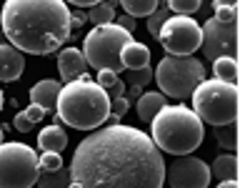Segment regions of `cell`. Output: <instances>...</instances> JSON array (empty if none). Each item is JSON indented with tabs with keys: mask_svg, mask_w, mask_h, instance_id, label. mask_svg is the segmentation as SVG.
<instances>
[{
	"mask_svg": "<svg viewBox=\"0 0 250 188\" xmlns=\"http://www.w3.org/2000/svg\"><path fill=\"white\" fill-rule=\"evenodd\" d=\"M70 188H163L165 161L148 133L108 125L78 143Z\"/></svg>",
	"mask_w": 250,
	"mask_h": 188,
	"instance_id": "6da1fadb",
	"label": "cell"
},
{
	"mask_svg": "<svg viewBox=\"0 0 250 188\" xmlns=\"http://www.w3.org/2000/svg\"><path fill=\"white\" fill-rule=\"evenodd\" d=\"M0 23L15 50L48 55L70 38V8L62 0H10Z\"/></svg>",
	"mask_w": 250,
	"mask_h": 188,
	"instance_id": "7a4b0ae2",
	"label": "cell"
},
{
	"mask_svg": "<svg viewBox=\"0 0 250 188\" xmlns=\"http://www.w3.org/2000/svg\"><path fill=\"white\" fill-rule=\"evenodd\" d=\"M60 120L75 131H93L110 116V98L95 80L83 75L80 80L65 83L60 88L58 106Z\"/></svg>",
	"mask_w": 250,
	"mask_h": 188,
	"instance_id": "3957f363",
	"label": "cell"
},
{
	"mask_svg": "<svg viewBox=\"0 0 250 188\" xmlns=\"http://www.w3.org/2000/svg\"><path fill=\"white\" fill-rule=\"evenodd\" d=\"M153 143L158 151L173 156H190L203 143V120L185 106H165L150 123Z\"/></svg>",
	"mask_w": 250,
	"mask_h": 188,
	"instance_id": "277c9868",
	"label": "cell"
},
{
	"mask_svg": "<svg viewBox=\"0 0 250 188\" xmlns=\"http://www.w3.org/2000/svg\"><path fill=\"white\" fill-rule=\"evenodd\" d=\"M193 113L215 125H233L238 118V86H228L220 80H203L193 91Z\"/></svg>",
	"mask_w": 250,
	"mask_h": 188,
	"instance_id": "5b68a950",
	"label": "cell"
},
{
	"mask_svg": "<svg viewBox=\"0 0 250 188\" xmlns=\"http://www.w3.org/2000/svg\"><path fill=\"white\" fill-rule=\"evenodd\" d=\"M133 40L130 33L120 30L115 23L113 25H100L93 28L85 35V43H83V58L90 68H95L98 73L103 70H110V73H120L123 70V63H120V50L125 48Z\"/></svg>",
	"mask_w": 250,
	"mask_h": 188,
	"instance_id": "8992f818",
	"label": "cell"
},
{
	"mask_svg": "<svg viewBox=\"0 0 250 188\" xmlns=\"http://www.w3.org/2000/svg\"><path fill=\"white\" fill-rule=\"evenodd\" d=\"M163 95L190 98L193 91L205 80V66L193 55H165L153 73Z\"/></svg>",
	"mask_w": 250,
	"mask_h": 188,
	"instance_id": "52a82bcc",
	"label": "cell"
},
{
	"mask_svg": "<svg viewBox=\"0 0 250 188\" xmlns=\"http://www.w3.org/2000/svg\"><path fill=\"white\" fill-rule=\"evenodd\" d=\"M38 176V153L28 143H0V188H30Z\"/></svg>",
	"mask_w": 250,
	"mask_h": 188,
	"instance_id": "ba28073f",
	"label": "cell"
},
{
	"mask_svg": "<svg viewBox=\"0 0 250 188\" xmlns=\"http://www.w3.org/2000/svg\"><path fill=\"white\" fill-rule=\"evenodd\" d=\"M158 40L168 55H193L200 48V25L193 18L170 15L163 23Z\"/></svg>",
	"mask_w": 250,
	"mask_h": 188,
	"instance_id": "9c48e42d",
	"label": "cell"
},
{
	"mask_svg": "<svg viewBox=\"0 0 250 188\" xmlns=\"http://www.w3.org/2000/svg\"><path fill=\"white\" fill-rule=\"evenodd\" d=\"M200 48L210 63H215L218 58H235L238 23H223L218 18H208L200 28Z\"/></svg>",
	"mask_w": 250,
	"mask_h": 188,
	"instance_id": "30bf717a",
	"label": "cell"
},
{
	"mask_svg": "<svg viewBox=\"0 0 250 188\" xmlns=\"http://www.w3.org/2000/svg\"><path fill=\"white\" fill-rule=\"evenodd\" d=\"M165 181L170 183V188H208L210 165L195 156H178L165 168Z\"/></svg>",
	"mask_w": 250,
	"mask_h": 188,
	"instance_id": "8fae6325",
	"label": "cell"
},
{
	"mask_svg": "<svg viewBox=\"0 0 250 188\" xmlns=\"http://www.w3.org/2000/svg\"><path fill=\"white\" fill-rule=\"evenodd\" d=\"M58 70H60V78L65 83H73V80H80L88 70V63L83 58V53L78 48H65L60 50L58 55Z\"/></svg>",
	"mask_w": 250,
	"mask_h": 188,
	"instance_id": "7c38bea8",
	"label": "cell"
},
{
	"mask_svg": "<svg viewBox=\"0 0 250 188\" xmlns=\"http://www.w3.org/2000/svg\"><path fill=\"white\" fill-rule=\"evenodd\" d=\"M25 70V60H23V53L15 50L10 43H3L0 46V80L3 83H10V80H18Z\"/></svg>",
	"mask_w": 250,
	"mask_h": 188,
	"instance_id": "4fadbf2b",
	"label": "cell"
},
{
	"mask_svg": "<svg viewBox=\"0 0 250 188\" xmlns=\"http://www.w3.org/2000/svg\"><path fill=\"white\" fill-rule=\"evenodd\" d=\"M60 88H62V86H60L58 80H53V78H45V80L35 83V86L30 88V100H33V106L43 108L45 113H53L55 106H58Z\"/></svg>",
	"mask_w": 250,
	"mask_h": 188,
	"instance_id": "5bb4252c",
	"label": "cell"
},
{
	"mask_svg": "<svg viewBox=\"0 0 250 188\" xmlns=\"http://www.w3.org/2000/svg\"><path fill=\"white\" fill-rule=\"evenodd\" d=\"M120 63H123V70L148 68L150 66V48L138 43V40H130V43L120 50Z\"/></svg>",
	"mask_w": 250,
	"mask_h": 188,
	"instance_id": "9a60e30c",
	"label": "cell"
},
{
	"mask_svg": "<svg viewBox=\"0 0 250 188\" xmlns=\"http://www.w3.org/2000/svg\"><path fill=\"white\" fill-rule=\"evenodd\" d=\"M38 145L43 153H60L68 145V136L62 131V125H48V128H43L38 136Z\"/></svg>",
	"mask_w": 250,
	"mask_h": 188,
	"instance_id": "2e32d148",
	"label": "cell"
},
{
	"mask_svg": "<svg viewBox=\"0 0 250 188\" xmlns=\"http://www.w3.org/2000/svg\"><path fill=\"white\" fill-rule=\"evenodd\" d=\"M168 106L165 103V95L163 93H143L140 98H138V103H135V108H138V116H140V120H145V123H153V118Z\"/></svg>",
	"mask_w": 250,
	"mask_h": 188,
	"instance_id": "e0dca14e",
	"label": "cell"
},
{
	"mask_svg": "<svg viewBox=\"0 0 250 188\" xmlns=\"http://www.w3.org/2000/svg\"><path fill=\"white\" fill-rule=\"evenodd\" d=\"M210 176L220 178V181H235L238 176V158L235 153H223L213 161V168H210Z\"/></svg>",
	"mask_w": 250,
	"mask_h": 188,
	"instance_id": "ac0fdd59",
	"label": "cell"
},
{
	"mask_svg": "<svg viewBox=\"0 0 250 188\" xmlns=\"http://www.w3.org/2000/svg\"><path fill=\"white\" fill-rule=\"evenodd\" d=\"M213 73H215V80L228 83V86H238V63H235V58H218L213 63Z\"/></svg>",
	"mask_w": 250,
	"mask_h": 188,
	"instance_id": "d6986e66",
	"label": "cell"
},
{
	"mask_svg": "<svg viewBox=\"0 0 250 188\" xmlns=\"http://www.w3.org/2000/svg\"><path fill=\"white\" fill-rule=\"evenodd\" d=\"M85 15L90 23H95V28L113 25L115 23V3H95L90 10H85Z\"/></svg>",
	"mask_w": 250,
	"mask_h": 188,
	"instance_id": "ffe728a7",
	"label": "cell"
},
{
	"mask_svg": "<svg viewBox=\"0 0 250 188\" xmlns=\"http://www.w3.org/2000/svg\"><path fill=\"white\" fill-rule=\"evenodd\" d=\"M120 5H123L125 15H130L135 20V18H150L160 3H155V0H123Z\"/></svg>",
	"mask_w": 250,
	"mask_h": 188,
	"instance_id": "44dd1931",
	"label": "cell"
},
{
	"mask_svg": "<svg viewBox=\"0 0 250 188\" xmlns=\"http://www.w3.org/2000/svg\"><path fill=\"white\" fill-rule=\"evenodd\" d=\"M38 188H70V171L62 165L58 171L40 173L38 176Z\"/></svg>",
	"mask_w": 250,
	"mask_h": 188,
	"instance_id": "7402d4cb",
	"label": "cell"
},
{
	"mask_svg": "<svg viewBox=\"0 0 250 188\" xmlns=\"http://www.w3.org/2000/svg\"><path fill=\"white\" fill-rule=\"evenodd\" d=\"M213 133H215V138H218V143L223 145V148H228V151H235V145H238V133H235V123L233 125H215L213 128Z\"/></svg>",
	"mask_w": 250,
	"mask_h": 188,
	"instance_id": "603a6c76",
	"label": "cell"
},
{
	"mask_svg": "<svg viewBox=\"0 0 250 188\" xmlns=\"http://www.w3.org/2000/svg\"><path fill=\"white\" fill-rule=\"evenodd\" d=\"M213 10H215V15H213V18L223 20V23H235V20H238V5H235V3L215 0V3H213Z\"/></svg>",
	"mask_w": 250,
	"mask_h": 188,
	"instance_id": "cb8c5ba5",
	"label": "cell"
},
{
	"mask_svg": "<svg viewBox=\"0 0 250 188\" xmlns=\"http://www.w3.org/2000/svg\"><path fill=\"white\" fill-rule=\"evenodd\" d=\"M168 5V10H173L175 15H185V18H190L193 13H198L203 8L200 0H170V3H165Z\"/></svg>",
	"mask_w": 250,
	"mask_h": 188,
	"instance_id": "d4e9b609",
	"label": "cell"
},
{
	"mask_svg": "<svg viewBox=\"0 0 250 188\" xmlns=\"http://www.w3.org/2000/svg\"><path fill=\"white\" fill-rule=\"evenodd\" d=\"M170 18V10H168V5H165V3H160L158 5V10L148 18V33L153 35V38H158L160 35V28H163V23H165V20H168Z\"/></svg>",
	"mask_w": 250,
	"mask_h": 188,
	"instance_id": "484cf974",
	"label": "cell"
},
{
	"mask_svg": "<svg viewBox=\"0 0 250 188\" xmlns=\"http://www.w3.org/2000/svg\"><path fill=\"white\" fill-rule=\"evenodd\" d=\"M38 168H40V173H50V171L62 168L60 153H43V158H38Z\"/></svg>",
	"mask_w": 250,
	"mask_h": 188,
	"instance_id": "4316f807",
	"label": "cell"
},
{
	"mask_svg": "<svg viewBox=\"0 0 250 188\" xmlns=\"http://www.w3.org/2000/svg\"><path fill=\"white\" fill-rule=\"evenodd\" d=\"M150 78H153L150 66H148V68H138V70H128V83H133V86H138V88L148 86Z\"/></svg>",
	"mask_w": 250,
	"mask_h": 188,
	"instance_id": "83f0119b",
	"label": "cell"
},
{
	"mask_svg": "<svg viewBox=\"0 0 250 188\" xmlns=\"http://www.w3.org/2000/svg\"><path fill=\"white\" fill-rule=\"evenodd\" d=\"M118 80H120V78H118L115 73H110V70H103V73H98V80H95V83H98V86H100L103 91H105V93H108V91L115 86Z\"/></svg>",
	"mask_w": 250,
	"mask_h": 188,
	"instance_id": "f1b7e54d",
	"label": "cell"
},
{
	"mask_svg": "<svg viewBox=\"0 0 250 188\" xmlns=\"http://www.w3.org/2000/svg\"><path fill=\"white\" fill-rule=\"evenodd\" d=\"M130 111V100L128 98H118V100H110V116L115 118H123L125 113Z\"/></svg>",
	"mask_w": 250,
	"mask_h": 188,
	"instance_id": "f546056e",
	"label": "cell"
},
{
	"mask_svg": "<svg viewBox=\"0 0 250 188\" xmlns=\"http://www.w3.org/2000/svg\"><path fill=\"white\" fill-rule=\"evenodd\" d=\"M13 128H15V131H20V133H30L33 123L28 120V116H25V113H18V116L13 118Z\"/></svg>",
	"mask_w": 250,
	"mask_h": 188,
	"instance_id": "4dcf8cb0",
	"label": "cell"
},
{
	"mask_svg": "<svg viewBox=\"0 0 250 188\" xmlns=\"http://www.w3.org/2000/svg\"><path fill=\"white\" fill-rule=\"evenodd\" d=\"M23 113L28 116V120H30L33 125H35V123H40V120H43V118L48 116V113H45L43 108H38V106H33V103H30V106H28V108H25Z\"/></svg>",
	"mask_w": 250,
	"mask_h": 188,
	"instance_id": "1f68e13d",
	"label": "cell"
},
{
	"mask_svg": "<svg viewBox=\"0 0 250 188\" xmlns=\"http://www.w3.org/2000/svg\"><path fill=\"white\" fill-rule=\"evenodd\" d=\"M115 25H118L120 30H125V33H130V35H133V30L138 28V23H135L130 15H120V18H115Z\"/></svg>",
	"mask_w": 250,
	"mask_h": 188,
	"instance_id": "d6a6232c",
	"label": "cell"
},
{
	"mask_svg": "<svg viewBox=\"0 0 250 188\" xmlns=\"http://www.w3.org/2000/svg\"><path fill=\"white\" fill-rule=\"evenodd\" d=\"M85 23H88L85 10H75V13H70V28H80V25H85Z\"/></svg>",
	"mask_w": 250,
	"mask_h": 188,
	"instance_id": "836d02e7",
	"label": "cell"
},
{
	"mask_svg": "<svg viewBox=\"0 0 250 188\" xmlns=\"http://www.w3.org/2000/svg\"><path fill=\"white\" fill-rule=\"evenodd\" d=\"M125 88H128V86H125V83H123V80H118V83H115V86H113V88L108 91V98H110V100H118V98H125Z\"/></svg>",
	"mask_w": 250,
	"mask_h": 188,
	"instance_id": "e575fe53",
	"label": "cell"
},
{
	"mask_svg": "<svg viewBox=\"0 0 250 188\" xmlns=\"http://www.w3.org/2000/svg\"><path fill=\"white\" fill-rule=\"evenodd\" d=\"M125 93H128L130 98H140V95H143V88H138V86H130V88H125ZM130 98H128V100H130Z\"/></svg>",
	"mask_w": 250,
	"mask_h": 188,
	"instance_id": "d590c367",
	"label": "cell"
},
{
	"mask_svg": "<svg viewBox=\"0 0 250 188\" xmlns=\"http://www.w3.org/2000/svg\"><path fill=\"white\" fill-rule=\"evenodd\" d=\"M218 188H238V183H235V181H223Z\"/></svg>",
	"mask_w": 250,
	"mask_h": 188,
	"instance_id": "8d00e7d4",
	"label": "cell"
},
{
	"mask_svg": "<svg viewBox=\"0 0 250 188\" xmlns=\"http://www.w3.org/2000/svg\"><path fill=\"white\" fill-rule=\"evenodd\" d=\"M105 120H108V123H110V125H118V123H120V118H115V116H108V118H105Z\"/></svg>",
	"mask_w": 250,
	"mask_h": 188,
	"instance_id": "74e56055",
	"label": "cell"
},
{
	"mask_svg": "<svg viewBox=\"0 0 250 188\" xmlns=\"http://www.w3.org/2000/svg\"><path fill=\"white\" fill-rule=\"evenodd\" d=\"M0 111H3V91H0Z\"/></svg>",
	"mask_w": 250,
	"mask_h": 188,
	"instance_id": "f35d334b",
	"label": "cell"
},
{
	"mask_svg": "<svg viewBox=\"0 0 250 188\" xmlns=\"http://www.w3.org/2000/svg\"><path fill=\"white\" fill-rule=\"evenodd\" d=\"M0 143H3V131H0Z\"/></svg>",
	"mask_w": 250,
	"mask_h": 188,
	"instance_id": "ab89813d",
	"label": "cell"
}]
</instances>
